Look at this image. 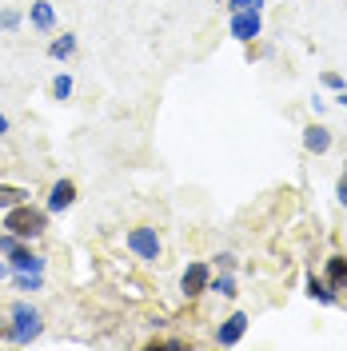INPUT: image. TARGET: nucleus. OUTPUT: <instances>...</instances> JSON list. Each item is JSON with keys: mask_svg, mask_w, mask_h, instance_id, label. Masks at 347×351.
<instances>
[{"mask_svg": "<svg viewBox=\"0 0 347 351\" xmlns=\"http://www.w3.org/2000/svg\"><path fill=\"white\" fill-rule=\"evenodd\" d=\"M4 228L12 232V236H21V240H32V236H40L44 232V212H32V208H8V216H4Z\"/></svg>", "mask_w": 347, "mask_h": 351, "instance_id": "1", "label": "nucleus"}, {"mask_svg": "<svg viewBox=\"0 0 347 351\" xmlns=\"http://www.w3.org/2000/svg\"><path fill=\"white\" fill-rule=\"evenodd\" d=\"M40 335V311L28 304H16L12 307V328H8V339L12 343H32Z\"/></svg>", "mask_w": 347, "mask_h": 351, "instance_id": "2", "label": "nucleus"}, {"mask_svg": "<svg viewBox=\"0 0 347 351\" xmlns=\"http://www.w3.org/2000/svg\"><path fill=\"white\" fill-rule=\"evenodd\" d=\"M128 247L140 260H160V236H156V228H132Z\"/></svg>", "mask_w": 347, "mask_h": 351, "instance_id": "3", "label": "nucleus"}, {"mask_svg": "<svg viewBox=\"0 0 347 351\" xmlns=\"http://www.w3.org/2000/svg\"><path fill=\"white\" fill-rule=\"evenodd\" d=\"M260 8H243V12H232V36H236V40H256V36H260Z\"/></svg>", "mask_w": 347, "mask_h": 351, "instance_id": "4", "label": "nucleus"}, {"mask_svg": "<svg viewBox=\"0 0 347 351\" xmlns=\"http://www.w3.org/2000/svg\"><path fill=\"white\" fill-rule=\"evenodd\" d=\"M243 331H248V315H243V311H236V315H228V319L219 324L216 343H219V348H232V343H239V339H243Z\"/></svg>", "mask_w": 347, "mask_h": 351, "instance_id": "5", "label": "nucleus"}, {"mask_svg": "<svg viewBox=\"0 0 347 351\" xmlns=\"http://www.w3.org/2000/svg\"><path fill=\"white\" fill-rule=\"evenodd\" d=\"M208 284H212L208 263H188V267H184V280H180L184 295H200V291H208Z\"/></svg>", "mask_w": 347, "mask_h": 351, "instance_id": "6", "label": "nucleus"}, {"mask_svg": "<svg viewBox=\"0 0 347 351\" xmlns=\"http://www.w3.org/2000/svg\"><path fill=\"white\" fill-rule=\"evenodd\" d=\"M8 256H12V271H44V260H40V256H32V252L21 247V243H16Z\"/></svg>", "mask_w": 347, "mask_h": 351, "instance_id": "7", "label": "nucleus"}, {"mask_svg": "<svg viewBox=\"0 0 347 351\" xmlns=\"http://www.w3.org/2000/svg\"><path fill=\"white\" fill-rule=\"evenodd\" d=\"M304 148L307 152H315V156H324L327 148H331V132L320 128V124H311V128L304 132Z\"/></svg>", "mask_w": 347, "mask_h": 351, "instance_id": "8", "label": "nucleus"}, {"mask_svg": "<svg viewBox=\"0 0 347 351\" xmlns=\"http://www.w3.org/2000/svg\"><path fill=\"white\" fill-rule=\"evenodd\" d=\"M72 199H76V188H72V180H60V184L52 188V196H48V212H64Z\"/></svg>", "mask_w": 347, "mask_h": 351, "instance_id": "9", "label": "nucleus"}, {"mask_svg": "<svg viewBox=\"0 0 347 351\" xmlns=\"http://www.w3.org/2000/svg\"><path fill=\"white\" fill-rule=\"evenodd\" d=\"M327 284L335 287V291L347 284V260L344 256H331V260H327Z\"/></svg>", "mask_w": 347, "mask_h": 351, "instance_id": "10", "label": "nucleus"}, {"mask_svg": "<svg viewBox=\"0 0 347 351\" xmlns=\"http://www.w3.org/2000/svg\"><path fill=\"white\" fill-rule=\"evenodd\" d=\"M307 295L320 300V304H335V287L324 284V280H315V276H307Z\"/></svg>", "mask_w": 347, "mask_h": 351, "instance_id": "11", "label": "nucleus"}, {"mask_svg": "<svg viewBox=\"0 0 347 351\" xmlns=\"http://www.w3.org/2000/svg\"><path fill=\"white\" fill-rule=\"evenodd\" d=\"M52 21H56V16H52V4H44V0H36V4H32V24L48 32V28H52Z\"/></svg>", "mask_w": 347, "mask_h": 351, "instance_id": "12", "label": "nucleus"}, {"mask_svg": "<svg viewBox=\"0 0 347 351\" xmlns=\"http://www.w3.org/2000/svg\"><path fill=\"white\" fill-rule=\"evenodd\" d=\"M52 60H68L72 52H76V36H60V40H52Z\"/></svg>", "mask_w": 347, "mask_h": 351, "instance_id": "13", "label": "nucleus"}, {"mask_svg": "<svg viewBox=\"0 0 347 351\" xmlns=\"http://www.w3.org/2000/svg\"><path fill=\"white\" fill-rule=\"evenodd\" d=\"M24 199H28L24 188H0V208H16V204H24Z\"/></svg>", "mask_w": 347, "mask_h": 351, "instance_id": "14", "label": "nucleus"}, {"mask_svg": "<svg viewBox=\"0 0 347 351\" xmlns=\"http://www.w3.org/2000/svg\"><path fill=\"white\" fill-rule=\"evenodd\" d=\"M208 287H212V291H219V295H236V280H232L228 271H224V276H216Z\"/></svg>", "mask_w": 347, "mask_h": 351, "instance_id": "15", "label": "nucleus"}, {"mask_svg": "<svg viewBox=\"0 0 347 351\" xmlns=\"http://www.w3.org/2000/svg\"><path fill=\"white\" fill-rule=\"evenodd\" d=\"M52 92H56V100H68V96H72V80H68V76H56Z\"/></svg>", "mask_w": 347, "mask_h": 351, "instance_id": "16", "label": "nucleus"}, {"mask_svg": "<svg viewBox=\"0 0 347 351\" xmlns=\"http://www.w3.org/2000/svg\"><path fill=\"white\" fill-rule=\"evenodd\" d=\"M263 0H228V8L232 12H243V8H260Z\"/></svg>", "mask_w": 347, "mask_h": 351, "instance_id": "17", "label": "nucleus"}, {"mask_svg": "<svg viewBox=\"0 0 347 351\" xmlns=\"http://www.w3.org/2000/svg\"><path fill=\"white\" fill-rule=\"evenodd\" d=\"M0 24H4V28H16L21 16H16V12H0Z\"/></svg>", "mask_w": 347, "mask_h": 351, "instance_id": "18", "label": "nucleus"}, {"mask_svg": "<svg viewBox=\"0 0 347 351\" xmlns=\"http://www.w3.org/2000/svg\"><path fill=\"white\" fill-rule=\"evenodd\" d=\"M216 260H219L224 271H232V267H236V256H232V252H224V256H216Z\"/></svg>", "mask_w": 347, "mask_h": 351, "instance_id": "19", "label": "nucleus"}, {"mask_svg": "<svg viewBox=\"0 0 347 351\" xmlns=\"http://www.w3.org/2000/svg\"><path fill=\"white\" fill-rule=\"evenodd\" d=\"M324 84H327V88H344V80H339L335 72H324Z\"/></svg>", "mask_w": 347, "mask_h": 351, "instance_id": "20", "label": "nucleus"}, {"mask_svg": "<svg viewBox=\"0 0 347 351\" xmlns=\"http://www.w3.org/2000/svg\"><path fill=\"white\" fill-rule=\"evenodd\" d=\"M339 204H344V208H347V176H344V180H339Z\"/></svg>", "mask_w": 347, "mask_h": 351, "instance_id": "21", "label": "nucleus"}, {"mask_svg": "<svg viewBox=\"0 0 347 351\" xmlns=\"http://www.w3.org/2000/svg\"><path fill=\"white\" fill-rule=\"evenodd\" d=\"M4 132H8V116H0V136H4Z\"/></svg>", "mask_w": 347, "mask_h": 351, "instance_id": "22", "label": "nucleus"}, {"mask_svg": "<svg viewBox=\"0 0 347 351\" xmlns=\"http://www.w3.org/2000/svg\"><path fill=\"white\" fill-rule=\"evenodd\" d=\"M339 104H344V108H347V92H339Z\"/></svg>", "mask_w": 347, "mask_h": 351, "instance_id": "23", "label": "nucleus"}, {"mask_svg": "<svg viewBox=\"0 0 347 351\" xmlns=\"http://www.w3.org/2000/svg\"><path fill=\"white\" fill-rule=\"evenodd\" d=\"M0 276H4V267H0Z\"/></svg>", "mask_w": 347, "mask_h": 351, "instance_id": "24", "label": "nucleus"}]
</instances>
